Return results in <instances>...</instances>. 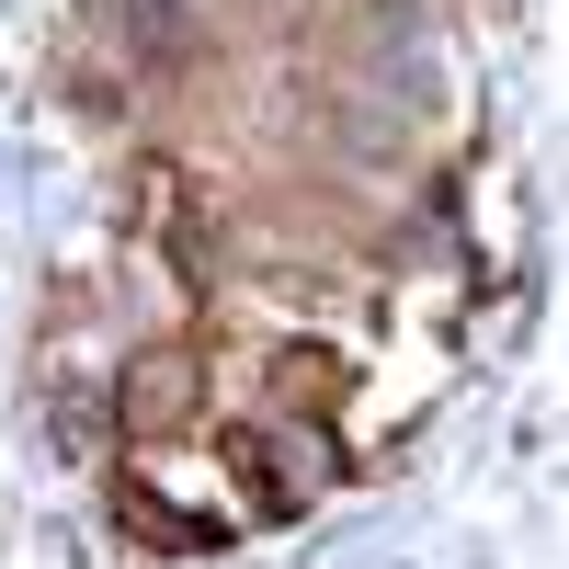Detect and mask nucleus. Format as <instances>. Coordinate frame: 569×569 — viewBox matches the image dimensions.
<instances>
[{
  "instance_id": "obj_1",
  "label": "nucleus",
  "mask_w": 569,
  "mask_h": 569,
  "mask_svg": "<svg viewBox=\"0 0 569 569\" xmlns=\"http://www.w3.org/2000/svg\"><path fill=\"white\" fill-rule=\"evenodd\" d=\"M171 410H194V353H182V342H149L137 376H126V433H160Z\"/></svg>"
}]
</instances>
